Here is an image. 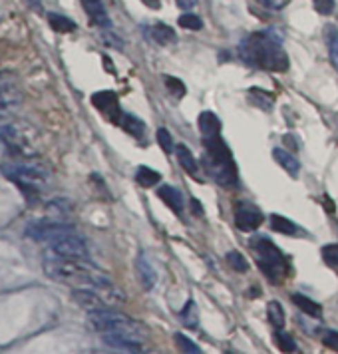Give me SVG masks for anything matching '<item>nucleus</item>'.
<instances>
[{
    "label": "nucleus",
    "mask_w": 338,
    "mask_h": 354,
    "mask_svg": "<svg viewBox=\"0 0 338 354\" xmlns=\"http://www.w3.org/2000/svg\"><path fill=\"white\" fill-rule=\"evenodd\" d=\"M241 58L251 66H257L271 72L289 70V56L281 46V38H276L273 30L251 34L239 44Z\"/></svg>",
    "instance_id": "obj_1"
},
{
    "label": "nucleus",
    "mask_w": 338,
    "mask_h": 354,
    "mask_svg": "<svg viewBox=\"0 0 338 354\" xmlns=\"http://www.w3.org/2000/svg\"><path fill=\"white\" fill-rule=\"evenodd\" d=\"M44 271L52 281L62 283V285H90L97 290L113 287L110 277L84 265L82 259H68L60 257V255L46 257L44 259Z\"/></svg>",
    "instance_id": "obj_2"
},
{
    "label": "nucleus",
    "mask_w": 338,
    "mask_h": 354,
    "mask_svg": "<svg viewBox=\"0 0 338 354\" xmlns=\"http://www.w3.org/2000/svg\"><path fill=\"white\" fill-rule=\"evenodd\" d=\"M205 156H203V165L207 169V176L213 181H217L221 187H237L239 185V176H237V165L231 156V149L227 147L221 136L215 138H205L203 140Z\"/></svg>",
    "instance_id": "obj_3"
},
{
    "label": "nucleus",
    "mask_w": 338,
    "mask_h": 354,
    "mask_svg": "<svg viewBox=\"0 0 338 354\" xmlns=\"http://www.w3.org/2000/svg\"><path fill=\"white\" fill-rule=\"evenodd\" d=\"M88 324L100 333V335H124V337L142 340L147 335L144 324L129 319L128 315L108 310V308H97L90 310L88 315Z\"/></svg>",
    "instance_id": "obj_4"
},
{
    "label": "nucleus",
    "mask_w": 338,
    "mask_h": 354,
    "mask_svg": "<svg viewBox=\"0 0 338 354\" xmlns=\"http://www.w3.org/2000/svg\"><path fill=\"white\" fill-rule=\"evenodd\" d=\"M251 249L255 253L259 269L265 273L269 281H273L274 285H281L290 273V265L287 257L281 253V249L267 237H257L251 241Z\"/></svg>",
    "instance_id": "obj_5"
},
{
    "label": "nucleus",
    "mask_w": 338,
    "mask_h": 354,
    "mask_svg": "<svg viewBox=\"0 0 338 354\" xmlns=\"http://www.w3.org/2000/svg\"><path fill=\"white\" fill-rule=\"evenodd\" d=\"M2 176L6 177L8 181L17 183L22 192H42L50 181V174L36 163H17V161H8L2 163L0 167Z\"/></svg>",
    "instance_id": "obj_6"
},
{
    "label": "nucleus",
    "mask_w": 338,
    "mask_h": 354,
    "mask_svg": "<svg viewBox=\"0 0 338 354\" xmlns=\"http://www.w3.org/2000/svg\"><path fill=\"white\" fill-rule=\"evenodd\" d=\"M74 231V227L68 225L60 219H38V221H32L30 225L26 227V237H30L32 241L38 243H52L54 239H58L60 235H66Z\"/></svg>",
    "instance_id": "obj_7"
},
{
    "label": "nucleus",
    "mask_w": 338,
    "mask_h": 354,
    "mask_svg": "<svg viewBox=\"0 0 338 354\" xmlns=\"http://www.w3.org/2000/svg\"><path fill=\"white\" fill-rule=\"evenodd\" d=\"M54 255L68 259H86L88 257V245L82 239L80 235H76V231H70L66 235H60L58 239L48 243Z\"/></svg>",
    "instance_id": "obj_8"
},
{
    "label": "nucleus",
    "mask_w": 338,
    "mask_h": 354,
    "mask_svg": "<svg viewBox=\"0 0 338 354\" xmlns=\"http://www.w3.org/2000/svg\"><path fill=\"white\" fill-rule=\"evenodd\" d=\"M265 217L259 207H255L249 201H239L235 205V225L241 231H255L257 227L263 225Z\"/></svg>",
    "instance_id": "obj_9"
},
{
    "label": "nucleus",
    "mask_w": 338,
    "mask_h": 354,
    "mask_svg": "<svg viewBox=\"0 0 338 354\" xmlns=\"http://www.w3.org/2000/svg\"><path fill=\"white\" fill-rule=\"evenodd\" d=\"M92 104L96 108L97 112L102 115H106L112 124H120L122 122V108H120V102H118V96L110 92V90H104V92H96L92 96Z\"/></svg>",
    "instance_id": "obj_10"
},
{
    "label": "nucleus",
    "mask_w": 338,
    "mask_h": 354,
    "mask_svg": "<svg viewBox=\"0 0 338 354\" xmlns=\"http://www.w3.org/2000/svg\"><path fill=\"white\" fill-rule=\"evenodd\" d=\"M72 299H74L76 305H80L82 308H86V310H97V308H108V306H110L106 303V299H104L96 289H76L72 292Z\"/></svg>",
    "instance_id": "obj_11"
},
{
    "label": "nucleus",
    "mask_w": 338,
    "mask_h": 354,
    "mask_svg": "<svg viewBox=\"0 0 338 354\" xmlns=\"http://www.w3.org/2000/svg\"><path fill=\"white\" fill-rule=\"evenodd\" d=\"M104 342L113 348V351H122V353H142V340L124 337V335H102Z\"/></svg>",
    "instance_id": "obj_12"
},
{
    "label": "nucleus",
    "mask_w": 338,
    "mask_h": 354,
    "mask_svg": "<svg viewBox=\"0 0 338 354\" xmlns=\"http://www.w3.org/2000/svg\"><path fill=\"white\" fill-rule=\"evenodd\" d=\"M135 271H138V279H140V283H142V287L145 290H151L156 287V281H158V274L153 271V267H151V263L147 261L144 253L138 257L135 261Z\"/></svg>",
    "instance_id": "obj_13"
},
{
    "label": "nucleus",
    "mask_w": 338,
    "mask_h": 354,
    "mask_svg": "<svg viewBox=\"0 0 338 354\" xmlns=\"http://www.w3.org/2000/svg\"><path fill=\"white\" fill-rule=\"evenodd\" d=\"M88 17L92 18L96 22L97 26L102 28H110V18H108V12H106V6H104V0H82Z\"/></svg>",
    "instance_id": "obj_14"
},
{
    "label": "nucleus",
    "mask_w": 338,
    "mask_h": 354,
    "mask_svg": "<svg viewBox=\"0 0 338 354\" xmlns=\"http://www.w3.org/2000/svg\"><path fill=\"white\" fill-rule=\"evenodd\" d=\"M20 104H22V96L18 92L0 90V120L8 118L10 113L18 112Z\"/></svg>",
    "instance_id": "obj_15"
},
{
    "label": "nucleus",
    "mask_w": 338,
    "mask_h": 354,
    "mask_svg": "<svg viewBox=\"0 0 338 354\" xmlns=\"http://www.w3.org/2000/svg\"><path fill=\"white\" fill-rule=\"evenodd\" d=\"M199 129L205 138H215V136H221V122L219 118L213 112H201L199 113Z\"/></svg>",
    "instance_id": "obj_16"
},
{
    "label": "nucleus",
    "mask_w": 338,
    "mask_h": 354,
    "mask_svg": "<svg viewBox=\"0 0 338 354\" xmlns=\"http://www.w3.org/2000/svg\"><path fill=\"white\" fill-rule=\"evenodd\" d=\"M273 158L279 161V165H281L285 171H289L292 177H299V171H301V163L297 161V158H294L292 153L285 151V149H281V147H274Z\"/></svg>",
    "instance_id": "obj_17"
},
{
    "label": "nucleus",
    "mask_w": 338,
    "mask_h": 354,
    "mask_svg": "<svg viewBox=\"0 0 338 354\" xmlns=\"http://www.w3.org/2000/svg\"><path fill=\"white\" fill-rule=\"evenodd\" d=\"M158 195L167 203V207H171L176 213L183 211V197H181V194L173 185H161L160 189H158Z\"/></svg>",
    "instance_id": "obj_18"
},
{
    "label": "nucleus",
    "mask_w": 338,
    "mask_h": 354,
    "mask_svg": "<svg viewBox=\"0 0 338 354\" xmlns=\"http://www.w3.org/2000/svg\"><path fill=\"white\" fill-rule=\"evenodd\" d=\"M292 303L299 306L305 315L312 317V319H321L322 317V306L317 301L305 297V295H292Z\"/></svg>",
    "instance_id": "obj_19"
},
{
    "label": "nucleus",
    "mask_w": 338,
    "mask_h": 354,
    "mask_svg": "<svg viewBox=\"0 0 338 354\" xmlns=\"http://www.w3.org/2000/svg\"><path fill=\"white\" fill-rule=\"evenodd\" d=\"M151 38H153V42H158L161 46H169V44H173L178 40V34L167 24H156L151 28Z\"/></svg>",
    "instance_id": "obj_20"
},
{
    "label": "nucleus",
    "mask_w": 338,
    "mask_h": 354,
    "mask_svg": "<svg viewBox=\"0 0 338 354\" xmlns=\"http://www.w3.org/2000/svg\"><path fill=\"white\" fill-rule=\"evenodd\" d=\"M120 126L126 129L129 136H133V138H138V140H142V138H144L145 124L140 120V118H135V115H131V113H124V115H122Z\"/></svg>",
    "instance_id": "obj_21"
},
{
    "label": "nucleus",
    "mask_w": 338,
    "mask_h": 354,
    "mask_svg": "<svg viewBox=\"0 0 338 354\" xmlns=\"http://www.w3.org/2000/svg\"><path fill=\"white\" fill-rule=\"evenodd\" d=\"M176 153H178V161L181 163V167H183L189 176H197L199 167H197V161H195L194 153L189 151V147H187V145H178Z\"/></svg>",
    "instance_id": "obj_22"
},
{
    "label": "nucleus",
    "mask_w": 338,
    "mask_h": 354,
    "mask_svg": "<svg viewBox=\"0 0 338 354\" xmlns=\"http://www.w3.org/2000/svg\"><path fill=\"white\" fill-rule=\"evenodd\" d=\"M179 321L183 322V326H187V328H197L199 326V310H197L195 301H187V305L181 308Z\"/></svg>",
    "instance_id": "obj_23"
},
{
    "label": "nucleus",
    "mask_w": 338,
    "mask_h": 354,
    "mask_svg": "<svg viewBox=\"0 0 338 354\" xmlns=\"http://www.w3.org/2000/svg\"><path fill=\"white\" fill-rule=\"evenodd\" d=\"M48 22L56 32H74V30L78 28L74 20H70L68 17H62V15H58V12H50Z\"/></svg>",
    "instance_id": "obj_24"
},
{
    "label": "nucleus",
    "mask_w": 338,
    "mask_h": 354,
    "mask_svg": "<svg viewBox=\"0 0 338 354\" xmlns=\"http://www.w3.org/2000/svg\"><path fill=\"white\" fill-rule=\"evenodd\" d=\"M324 38H326V46H328V54H330V60L332 64L337 66L338 70V28L328 24L324 28Z\"/></svg>",
    "instance_id": "obj_25"
},
{
    "label": "nucleus",
    "mask_w": 338,
    "mask_h": 354,
    "mask_svg": "<svg viewBox=\"0 0 338 354\" xmlns=\"http://www.w3.org/2000/svg\"><path fill=\"white\" fill-rule=\"evenodd\" d=\"M135 181H138L142 187H153V185H158L161 181V176L158 171H153L151 167L142 165V167L138 169V174H135Z\"/></svg>",
    "instance_id": "obj_26"
},
{
    "label": "nucleus",
    "mask_w": 338,
    "mask_h": 354,
    "mask_svg": "<svg viewBox=\"0 0 338 354\" xmlns=\"http://www.w3.org/2000/svg\"><path fill=\"white\" fill-rule=\"evenodd\" d=\"M271 227H273V231L283 233V235H294V233H299L297 223H292L290 219L283 217V215H273L271 217Z\"/></svg>",
    "instance_id": "obj_27"
},
{
    "label": "nucleus",
    "mask_w": 338,
    "mask_h": 354,
    "mask_svg": "<svg viewBox=\"0 0 338 354\" xmlns=\"http://www.w3.org/2000/svg\"><path fill=\"white\" fill-rule=\"evenodd\" d=\"M267 313H269V321H271V324H273L274 328H283V326H285V310H283L281 303L271 301V303L267 305Z\"/></svg>",
    "instance_id": "obj_28"
},
{
    "label": "nucleus",
    "mask_w": 338,
    "mask_h": 354,
    "mask_svg": "<svg viewBox=\"0 0 338 354\" xmlns=\"http://www.w3.org/2000/svg\"><path fill=\"white\" fill-rule=\"evenodd\" d=\"M274 340H276V344L281 346V351H285V353H297V351H299L294 338L290 337L289 333H285L283 328H276V330H274Z\"/></svg>",
    "instance_id": "obj_29"
},
{
    "label": "nucleus",
    "mask_w": 338,
    "mask_h": 354,
    "mask_svg": "<svg viewBox=\"0 0 338 354\" xmlns=\"http://www.w3.org/2000/svg\"><path fill=\"white\" fill-rule=\"evenodd\" d=\"M225 259L233 271H237V273H247L249 271V263H247V259L243 257L239 251H229Z\"/></svg>",
    "instance_id": "obj_30"
},
{
    "label": "nucleus",
    "mask_w": 338,
    "mask_h": 354,
    "mask_svg": "<svg viewBox=\"0 0 338 354\" xmlns=\"http://www.w3.org/2000/svg\"><path fill=\"white\" fill-rule=\"evenodd\" d=\"M249 97H251L253 104H257L259 108L265 110V112H269L273 108V97L269 96V94H265L263 90H257V88L249 90Z\"/></svg>",
    "instance_id": "obj_31"
},
{
    "label": "nucleus",
    "mask_w": 338,
    "mask_h": 354,
    "mask_svg": "<svg viewBox=\"0 0 338 354\" xmlns=\"http://www.w3.org/2000/svg\"><path fill=\"white\" fill-rule=\"evenodd\" d=\"M179 26L185 30H201L203 28V20L194 15V12H185L179 17Z\"/></svg>",
    "instance_id": "obj_32"
},
{
    "label": "nucleus",
    "mask_w": 338,
    "mask_h": 354,
    "mask_svg": "<svg viewBox=\"0 0 338 354\" xmlns=\"http://www.w3.org/2000/svg\"><path fill=\"white\" fill-rule=\"evenodd\" d=\"M322 261L328 265V267H338V245L332 243V245H324L322 247Z\"/></svg>",
    "instance_id": "obj_33"
},
{
    "label": "nucleus",
    "mask_w": 338,
    "mask_h": 354,
    "mask_svg": "<svg viewBox=\"0 0 338 354\" xmlns=\"http://www.w3.org/2000/svg\"><path fill=\"white\" fill-rule=\"evenodd\" d=\"M163 82H165V88L171 92V96H176V97L185 96V86H183V82L181 80L173 78V76H163Z\"/></svg>",
    "instance_id": "obj_34"
},
{
    "label": "nucleus",
    "mask_w": 338,
    "mask_h": 354,
    "mask_svg": "<svg viewBox=\"0 0 338 354\" xmlns=\"http://www.w3.org/2000/svg\"><path fill=\"white\" fill-rule=\"evenodd\" d=\"M176 344H178L179 348L183 351V353H189V354H201V348L195 344L191 338H187L185 335H176Z\"/></svg>",
    "instance_id": "obj_35"
},
{
    "label": "nucleus",
    "mask_w": 338,
    "mask_h": 354,
    "mask_svg": "<svg viewBox=\"0 0 338 354\" xmlns=\"http://www.w3.org/2000/svg\"><path fill=\"white\" fill-rule=\"evenodd\" d=\"M158 144L163 147V151H165V153H171V151H173V140H171V136H169V131H167V129H163V128L158 129Z\"/></svg>",
    "instance_id": "obj_36"
},
{
    "label": "nucleus",
    "mask_w": 338,
    "mask_h": 354,
    "mask_svg": "<svg viewBox=\"0 0 338 354\" xmlns=\"http://www.w3.org/2000/svg\"><path fill=\"white\" fill-rule=\"evenodd\" d=\"M312 4L321 15H332L335 12V0H312Z\"/></svg>",
    "instance_id": "obj_37"
},
{
    "label": "nucleus",
    "mask_w": 338,
    "mask_h": 354,
    "mask_svg": "<svg viewBox=\"0 0 338 354\" xmlns=\"http://www.w3.org/2000/svg\"><path fill=\"white\" fill-rule=\"evenodd\" d=\"M322 342L324 346H328L330 351H338V333L337 330H326L322 335Z\"/></svg>",
    "instance_id": "obj_38"
},
{
    "label": "nucleus",
    "mask_w": 338,
    "mask_h": 354,
    "mask_svg": "<svg viewBox=\"0 0 338 354\" xmlns=\"http://www.w3.org/2000/svg\"><path fill=\"white\" fill-rule=\"evenodd\" d=\"M259 4H263L265 8H271V10H279V8H283V4H285V0H257Z\"/></svg>",
    "instance_id": "obj_39"
},
{
    "label": "nucleus",
    "mask_w": 338,
    "mask_h": 354,
    "mask_svg": "<svg viewBox=\"0 0 338 354\" xmlns=\"http://www.w3.org/2000/svg\"><path fill=\"white\" fill-rule=\"evenodd\" d=\"M178 2L179 8H183V10H191L197 6V0H176Z\"/></svg>",
    "instance_id": "obj_40"
},
{
    "label": "nucleus",
    "mask_w": 338,
    "mask_h": 354,
    "mask_svg": "<svg viewBox=\"0 0 338 354\" xmlns=\"http://www.w3.org/2000/svg\"><path fill=\"white\" fill-rule=\"evenodd\" d=\"M26 2H28V4L32 6L34 10H38V12L42 10V0H26Z\"/></svg>",
    "instance_id": "obj_41"
},
{
    "label": "nucleus",
    "mask_w": 338,
    "mask_h": 354,
    "mask_svg": "<svg viewBox=\"0 0 338 354\" xmlns=\"http://www.w3.org/2000/svg\"><path fill=\"white\" fill-rule=\"evenodd\" d=\"M144 2L149 6H160V0H144Z\"/></svg>",
    "instance_id": "obj_42"
}]
</instances>
